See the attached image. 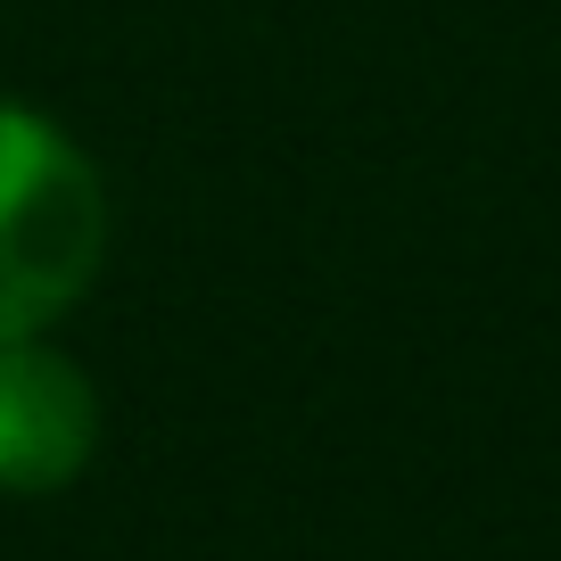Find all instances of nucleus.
Wrapping results in <instances>:
<instances>
[{
    "label": "nucleus",
    "mask_w": 561,
    "mask_h": 561,
    "mask_svg": "<svg viewBox=\"0 0 561 561\" xmlns=\"http://www.w3.org/2000/svg\"><path fill=\"white\" fill-rule=\"evenodd\" d=\"M107 264V191L50 116L0 100V339L50 331Z\"/></svg>",
    "instance_id": "f257e3e1"
},
{
    "label": "nucleus",
    "mask_w": 561,
    "mask_h": 561,
    "mask_svg": "<svg viewBox=\"0 0 561 561\" xmlns=\"http://www.w3.org/2000/svg\"><path fill=\"white\" fill-rule=\"evenodd\" d=\"M100 455V388L50 339H0V495H58Z\"/></svg>",
    "instance_id": "f03ea898"
}]
</instances>
